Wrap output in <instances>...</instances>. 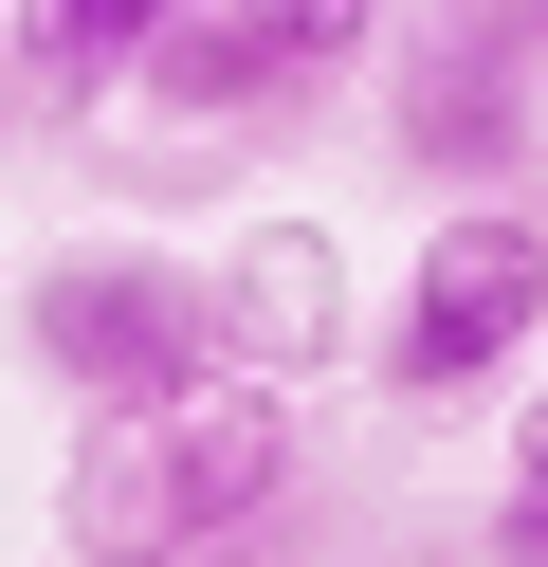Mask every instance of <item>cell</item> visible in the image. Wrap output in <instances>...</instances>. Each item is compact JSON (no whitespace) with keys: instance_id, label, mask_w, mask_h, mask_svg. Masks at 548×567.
Masks as SVG:
<instances>
[{"instance_id":"6da1fadb","label":"cell","mask_w":548,"mask_h":567,"mask_svg":"<svg viewBox=\"0 0 548 567\" xmlns=\"http://www.w3.org/2000/svg\"><path fill=\"white\" fill-rule=\"evenodd\" d=\"M311 476V421H292L275 367H201L165 403H110L73 421V476H55V549L73 567H219L292 513Z\"/></svg>"},{"instance_id":"7a4b0ae2","label":"cell","mask_w":548,"mask_h":567,"mask_svg":"<svg viewBox=\"0 0 548 567\" xmlns=\"http://www.w3.org/2000/svg\"><path fill=\"white\" fill-rule=\"evenodd\" d=\"M19 348H37V384H55L73 421L165 403V384L238 367V330H219V275H201V257H146V238H73V257H37Z\"/></svg>"},{"instance_id":"3957f363","label":"cell","mask_w":548,"mask_h":567,"mask_svg":"<svg viewBox=\"0 0 548 567\" xmlns=\"http://www.w3.org/2000/svg\"><path fill=\"white\" fill-rule=\"evenodd\" d=\"M548 348V220L530 202H438L421 257H402L384 293V403H475V384H511Z\"/></svg>"},{"instance_id":"277c9868","label":"cell","mask_w":548,"mask_h":567,"mask_svg":"<svg viewBox=\"0 0 548 567\" xmlns=\"http://www.w3.org/2000/svg\"><path fill=\"white\" fill-rule=\"evenodd\" d=\"M530 111H548V55L511 38V0H457V19H402L384 38V128H402V165L438 202H511Z\"/></svg>"},{"instance_id":"5b68a950","label":"cell","mask_w":548,"mask_h":567,"mask_svg":"<svg viewBox=\"0 0 548 567\" xmlns=\"http://www.w3.org/2000/svg\"><path fill=\"white\" fill-rule=\"evenodd\" d=\"M128 111H165V128H275V111H311V74H292V55L256 38L238 0H183L165 38H146Z\"/></svg>"},{"instance_id":"8992f818","label":"cell","mask_w":548,"mask_h":567,"mask_svg":"<svg viewBox=\"0 0 548 567\" xmlns=\"http://www.w3.org/2000/svg\"><path fill=\"white\" fill-rule=\"evenodd\" d=\"M183 0H19V19H0V92H19V111H110V92L146 74V38H165Z\"/></svg>"},{"instance_id":"52a82bcc","label":"cell","mask_w":548,"mask_h":567,"mask_svg":"<svg viewBox=\"0 0 548 567\" xmlns=\"http://www.w3.org/2000/svg\"><path fill=\"white\" fill-rule=\"evenodd\" d=\"M219 330H238V367H292V348H329V238L275 220L238 275H219Z\"/></svg>"},{"instance_id":"ba28073f","label":"cell","mask_w":548,"mask_h":567,"mask_svg":"<svg viewBox=\"0 0 548 567\" xmlns=\"http://www.w3.org/2000/svg\"><path fill=\"white\" fill-rule=\"evenodd\" d=\"M238 19H256V38H275V55H292V74H311V92H329V74H365V55H384V38H402L384 0H238Z\"/></svg>"},{"instance_id":"9c48e42d","label":"cell","mask_w":548,"mask_h":567,"mask_svg":"<svg viewBox=\"0 0 548 567\" xmlns=\"http://www.w3.org/2000/svg\"><path fill=\"white\" fill-rule=\"evenodd\" d=\"M494 567H548V384L511 403V476H494V530H475Z\"/></svg>"},{"instance_id":"30bf717a","label":"cell","mask_w":548,"mask_h":567,"mask_svg":"<svg viewBox=\"0 0 548 567\" xmlns=\"http://www.w3.org/2000/svg\"><path fill=\"white\" fill-rule=\"evenodd\" d=\"M511 38H530V55H548V0H511Z\"/></svg>"}]
</instances>
